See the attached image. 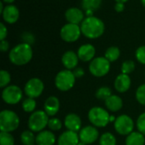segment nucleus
<instances>
[{
  "instance_id": "nucleus-1",
  "label": "nucleus",
  "mask_w": 145,
  "mask_h": 145,
  "mask_svg": "<svg viewBox=\"0 0 145 145\" xmlns=\"http://www.w3.org/2000/svg\"><path fill=\"white\" fill-rule=\"evenodd\" d=\"M82 33L91 39L98 38L105 32V23L96 16L86 17L81 24Z\"/></svg>"
},
{
  "instance_id": "nucleus-2",
  "label": "nucleus",
  "mask_w": 145,
  "mask_h": 145,
  "mask_svg": "<svg viewBox=\"0 0 145 145\" xmlns=\"http://www.w3.org/2000/svg\"><path fill=\"white\" fill-rule=\"evenodd\" d=\"M32 49L31 44L21 43L14 46L9 52L10 62L17 66H22L28 63L32 58Z\"/></svg>"
},
{
  "instance_id": "nucleus-3",
  "label": "nucleus",
  "mask_w": 145,
  "mask_h": 145,
  "mask_svg": "<svg viewBox=\"0 0 145 145\" xmlns=\"http://www.w3.org/2000/svg\"><path fill=\"white\" fill-rule=\"evenodd\" d=\"M20 124L18 115L11 110H3L0 113V129L1 132H11L16 130Z\"/></svg>"
},
{
  "instance_id": "nucleus-4",
  "label": "nucleus",
  "mask_w": 145,
  "mask_h": 145,
  "mask_svg": "<svg viewBox=\"0 0 145 145\" xmlns=\"http://www.w3.org/2000/svg\"><path fill=\"white\" fill-rule=\"evenodd\" d=\"M48 115L45 111L37 110L31 114L28 121V126L31 132H40L48 124Z\"/></svg>"
},
{
  "instance_id": "nucleus-5",
  "label": "nucleus",
  "mask_w": 145,
  "mask_h": 145,
  "mask_svg": "<svg viewBox=\"0 0 145 145\" xmlns=\"http://www.w3.org/2000/svg\"><path fill=\"white\" fill-rule=\"evenodd\" d=\"M76 81V77L73 72L68 69L62 70L58 73L55 77V85L61 91H67L71 90Z\"/></svg>"
},
{
  "instance_id": "nucleus-6",
  "label": "nucleus",
  "mask_w": 145,
  "mask_h": 145,
  "mask_svg": "<svg viewBox=\"0 0 145 145\" xmlns=\"http://www.w3.org/2000/svg\"><path fill=\"white\" fill-rule=\"evenodd\" d=\"M110 117L109 113L100 107H94L91 109L88 113V119L90 122L98 127L106 126L110 122Z\"/></svg>"
},
{
  "instance_id": "nucleus-7",
  "label": "nucleus",
  "mask_w": 145,
  "mask_h": 145,
  "mask_svg": "<svg viewBox=\"0 0 145 145\" xmlns=\"http://www.w3.org/2000/svg\"><path fill=\"white\" fill-rule=\"evenodd\" d=\"M110 69V62L105 57H96L89 65V71L95 77H103L106 75Z\"/></svg>"
},
{
  "instance_id": "nucleus-8",
  "label": "nucleus",
  "mask_w": 145,
  "mask_h": 145,
  "mask_svg": "<svg viewBox=\"0 0 145 145\" xmlns=\"http://www.w3.org/2000/svg\"><path fill=\"white\" fill-rule=\"evenodd\" d=\"M82 31L81 26L79 25L67 23L64 25L60 30V37L61 38L68 43H72L76 41L81 36Z\"/></svg>"
},
{
  "instance_id": "nucleus-9",
  "label": "nucleus",
  "mask_w": 145,
  "mask_h": 145,
  "mask_svg": "<svg viewBox=\"0 0 145 145\" xmlns=\"http://www.w3.org/2000/svg\"><path fill=\"white\" fill-rule=\"evenodd\" d=\"M116 131L121 135H129L133 132L134 128V123L133 119L127 115H122L116 118L114 124Z\"/></svg>"
},
{
  "instance_id": "nucleus-10",
  "label": "nucleus",
  "mask_w": 145,
  "mask_h": 145,
  "mask_svg": "<svg viewBox=\"0 0 145 145\" xmlns=\"http://www.w3.org/2000/svg\"><path fill=\"white\" fill-rule=\"evenodd\" d=\"M2 97L8 104H17L22 98V91L16 85H9L3 89Z\"/></svg>"
},
{
  "instance_id": "nucleus-11",
  "label": "nucleus",
  "mask_w": 145,
  "mask_h": 145,
  "mask_svg": "<svg viewBox=\"0 0 145 145\" xmlns=\"http://www.w3.org/2000/svg\"><path fill=\"white\" fill-rule=\"evenodd\" d=\"M44 90V85L42 81L37 78L31 79L25 85V93L28 97L36 98L38 97Z\"/></svg>"
},
{
  "instance_id": "nucleus-12",
  "label": "nucleus",
  "mask_w": 145,
  "mask_h": 145,
  "mask_svg": "<svg viewBox=\"0 0 145 145\" xmlns=\"http://www.w3.org/2000/svg\"><path fill=\"white\" fill-rule=\"evenodd\" d=\"M99 131L91 126H88L83 127L80 132H79V138L80 141L86 144H91L94 143L98 138H99Z\"/></svg>"
},
{
  "instance_id": "nucleus-13",
  "label": "nucleus",
  "mask_w": 145,
  "mask_h": 145,
  "mask_svg": "<svg viewBox=\"0 0 145 145\" xmlns=\"http://www.w3.org/2000/svg\"><path fill=\"white\" fill-rule=\"evenodd\" d=\"M65 16L68 23L76 24V25L82 24V22L85 19L84 14L82 11V9L78 8H75V7L68 9L65 13Z\"/></svg>"
},
{
  "instance_id": "nucleus-14",
  "label": "nucleus",
  "mask_w": 145,
  "mask_h": 145,
  "mask_svg": "<svg viewBox=\"0 0 145 145\" xmlns=\"http://www.w3.org/2000/svg\"><path fill=\"white\" fill-rule=\"evenodd\" d=\"M2 15L5 22L8 24H14L18 21L20 17V11L16 6L9 4L4 7Z\"/></svg>"
},
{
  "instance_id": "nucleus-15",
  "label": "nucleus",
  "mask_w": 145,
  "mask_h": 145,
  "mask_svg": "<svg viewBox=\"0 0 145 145\" xmlns=\"http://www.w3.org/2000/svg\"><path fill=\"white\" fill-rule=\"evenodd\" d=\"M95 48L93 45L90 44H86L82 45L77 51V56L79 59L82 62H89L93 61V57L95 56Z\"/></svg>"
},
{
  "instance_id": "nucleus-16",
  "label": "nucleus",
  "mask_w": 145,
  "mask_h": 145,
  "mask_svg": "<svg viewBox=\"0 0 145 145\" xmlns=\"http://www.w3.org/2000/svg\"><path fill=\"white\" fill-rule=\"evenodd\" d=\"M79 140L80 138L76 132L66 131L59 136L58 145H78Z\"/></svg>"
},
{
  "instance_id": "nucleus-17",
  "label": "nucleus",
  "mask_w": 145,
  "mask_h": 145,
  "mask_svg": "<svg viewBox=\"0 0 145 145\" xmlns=\"http://www.w3.org/2000/svg\"><path fill=\"white\" fill-rule=\"evenodd\" d=\"M65 126L68 129V131L76 132L77 131H81L82 121L77 115L70 114L66 115L65 119Z\"/></svg>"
},
{
  "instance_id": "nucleus-18",
  "label": "nucleus",
  "mask_w": 145,
  "mask_h": 145,
  "mask_svg": "<svg viewBox=\"0 0 145 145\" xmlns=\"http://www.w3.org/2000/svg\"><path fill=\"white\" fill-rule=\"evenodd\" d=\"M78 59H79L78 56L74 51L68 50L63 55L61 61L66 69L71 70V69H75L76 67L77 66Z\"/></svg>"
},
{
  "instance_id": "nucleus-19",
  "label": "nucleus",
  "mask_w": 145,
  "mask_h": 145,
  "mask_svg": "<svg viewBox=\"0 0 145 145\" xmlns=\"http://www.w3.org/2000/svg\"><path fill=\"white\" fill-rule=\"evenodd\" d=\"M115 88L119 92H126L131 86V79L127 74L121 73L118 75L115 80Z\"/></svg>"
},
{
  "instance_id": "nucleus-20",
  "label": "nucleus",
  "mask_w": 145,
  "mask_h": 145,
  "mask_svg": "<svg viewBox=\"0 0 145 145\" xmlns=\"http://www.w3.org/2000/svg\"><path fill=\"white\" fill-rule=\"evenodd\" d=\"M59 109V101L56 97L51 96L46 99L44 103V111L48 116L55 115Z\"/></svg>"
},
{
  "instance_id": "nucleus-21",
  "label": "nucleus",
  "mask_w": 145,
  "mask_h": 145,
  "mask_svg": "<svg viewBox=\"0 0 145 145\" xmlns=\"http://www.w3.org/2000/svg\"><path fill=\"white\" fill-rule=\"evenodd\" d=\"M37 145H54L55 143V136L50 131H42L36 137Z\"/></svg>"
},
{
  "instance_id": "nucleus-22",
  "label": "nucleus",
  "mask_w": 145,
  "mask_h": 145,
  "mask_svg": "<svg viewBox=\"0 0 145 145\" xmlns=\"http://www.w3.org/2000/svg\"><path fill=\"white\" fill-rule=\"evenodd\" d=\"M105 105L109 110H110L112 112H117L122 108L123 102L120 97H118L116 95H111L105 101Z\"/></svg>"
},
{
  "instance_id": "nucleus-23",
  "label": "nucleus",
  "mask_w": 145,
  "mask_h": 145,
  "mask_svg": "<svg viewBox=\"0 0 145 145\" xmlns=\"http://www.w3.org/2000/svg\"><path fill=\"white\" fill-rule=\"evenodd\" d=\"M144 134L139 132H133L126 138V145H144Z\"/></svg>"
},
{
  "instance_id": "nucleus-24",
  "label": "nucleus",
  "mask_w": 145,
  "mask_h": 145,
  "mask_svg": "<svg viewBox=\"0 0 145 145\" xmlns=\"http://www.w3.org/2000/svg\"><path fill=\"white\" fill-rule=\"evenodd\" d=\"M102 3V0H82V7L86 10H96Z\"/></svg>"
},
{
  "instance_id": "nucleus-25",
  "label": "nucleus",
  "mask_w": 145,
  "mask_h": 145,
  "mask_svg": "<svg viewBox=\"0 0 145 145\" xmlns=\"http://www.w3.org/2000/svg\"><path fill=\"white\" fill-rule=\"evenodd\" d=\"M120 54H121V52H120L119 48H117L116 46H112V47H110L106 50L105 54V57L110 62H112L116 61L119 58Z\"/></svg>"
},
{
  "instance_id": "nucleus-26",
  "label": "nucleus",
  "mask_w": 145,
  "mask_h": 145,
  "mask_svg": "<svg viewBox=\"0 0 145 145\" xmlns=\"http://www.w3.org/2000/svg\"><path fill=\"white\" fill-rule=\"evenodd\" d=\"M20 140L24 145H34L36 138L31 131H24L20 135Z\"/></svg>"
},
{
  "instance_id": "nucleus-27",
  "label": "nucleus",
  "mask_w": 145,
  "mask_h": 145,
  "mask_svg": "<svg viewBox=\"0 0 145 145\" xmlns=\"http://www.w3.org/2000/svg\"><path fill=\"white\" fill-rule=\"evenodd\" d=\"M99 144L100 145H116V139L115 136L110 132L104 133L100 139H99Z\"/></svg>"
},
{
  "instance_id": "nucleus-28",
  "label": "nucleus",
  "mask_w": 145,
  "mask_h": 145,
  "mask_svg": "<svg viewBox=\"0 0 145 145\" xmlns=\"http://www.w3.org/2000/svg\"><path fill=\"white\" fill-rule=\"evenodd\" d=\"M111 95H112L111 90L109 87H105V86L100 87L96 91V97H97V98H99L100 100L106 101Z\"/></svg>"
},
{
  "instance_id": "nucleus-29",
  "label": "nucleus",
  "mask_w": 145,
  "mask_h": 145,
  "mask_svg": "<svg viewBox=\"0 0 145 145\" xmlns=\"http://www.w3.org/2000/svg\"><path fill=\"white\" fill-rule=\"evenodd\" d=\"M36 105L37 104H36V101L34 100V98L28 97L24 100V102L22 103V108L25 112L31 113V112L34 111V109H36Z\"/></svg>"
},
{
  "instance_id": "nucleus-30",
  "label": "nucleus",
  "mask_w": 145,
  "mask_h": 145,
  "mask_svg": "<svg viewBox=\"0 0 145 145\" xmlns=\"http://www.w3.org/2000/svg\"><path fill=\"white\" fill-rule=\"evenodd\" d=\"M14 139L9 132H1L0 133V145H14Z\"/></svg>"
},
{
  "instance_id": "nucleus-31",
  "label": "nucleus",
  "mask_w": 145,
  "mask_h": 145,
  "mask_svg": "<svg viewBox=\"0 0 145 145\" xmlns=\"http://www.w3.org/2000/svg\"><path fill=\"white\" fill-rule=\"evenodd\" d=\"M135 69V63L133 61H126L121 65V73L124 74L131 73Z\"/></svg>"
},
{
  "instance_id": "nucleus-32",
  "label": "nucleus",
  "mask_w": 145,
  "mask_h": 145,
  "mask_svg": "<svg viewBox=\"0 0 145 145\" xmlns=\"http://www.w3.org/2000/svg\"><path fill=\"white\" fill-rule=\"evenodd\" d=\"M136 98L139 103L145 106V84L141 85L136 91Z\"/></svg>"
},
{
  "instance_id": "nucleus-33",
  "label": "nucleus",
  "mask_w": 145,
  "mask_h": 145,
  "mask_svg": "<svg viewBox=\"0 0 145 145\" xmlns=\"http://www.w3.org/2000/svg\"><path fill=\"white\" fill-rule=\"evenodd\" d=\"M10 74L5 71V70H1L0 71V87L3 88L7 86V85L10 82Z\"/></svg>"
},
{
  "instance_id": "nucleus-34",
  "label": "nucleus",
  "mask_w": 145,
  "mask_h": 145,
  "mask_svg": "<svg viewBox=\"0 0 145 145\" xmlns=\"http://www.w3.org/2000/svg\"><path fill=\"white\" fill-rule=\"evenodd\" d=\"M48 126L52 131H59L62 127V123L61 121L59 120L58 118H52L48 121Z\"/></svg>"
},
{
  "instance_id": "nucleus-35",
  "label": "nucleus",
  "mask_w": 145,
  "mask_h": 145,
  "mask_svg": "<svg viewBox=\"0 0 145 145\" xmlns=\"http://www.w3.org/2000/svg\"><path fill=\"white\" fill-rule=\"evenodd\" d=\"M136 58L137 60L142 63V64H145V46L143 45V46H140L136 50Z\"/></svg>"
},
{
  "instance_id": "nucleus-36",
  "label": "nucleus",
  "mask_w": 145,
  "mask_h": 145,
  "mask_svg": "<svg viewBox=\"0 0 145 145\" xmlns=\"http://www.w3.org/2000/svg\"><path fill=\"white\" fill-rule=\"evenodd\" d=\"M137 127L139 132L145 135V113L140 115V116L138 118L137 121Z\"/></svg>"
},
{
  "instance_id": "nucleus-37",
  "label": "nucleus",
  "mask_w": 145,
  "mask_h": 145,
  "mask_svg": "<svg viewBox=\"0 0 145 145\" xmlns=\"http://www.w3.org/2000/svg\"><path fill=\"white\" fill-rule=\"evenodd\" d=\"M7 33H8L7 27L5 26V25L3 23H0V39H1V41L5 39Z\"/></svg>"
},
{
  "instance_id": "nucleus-38",
  "label": "nucleus",
  "mask_w": 145,
  "mask_h": 145,
  "mask_svg": "<svg viewBox=\"0 0 145 145\" xmlns=\"http://www.w3.org/2000/svg\"><path fill=\"white\" fill-rule=\"evenodd\" d=\"M72 72H73V74L76 77V78H82L85 74V72L82 68H76Z\"/></svg>"
},
{
  "instance_id": "nucleus-39",
  "label": "nucleus",
  "mask_w": 145,
  "mask_h": 145,
  "mask_svg": "<svg viewBox=\"0 0 145 145\" xmlns=\"http://www.w3.org/2000/svg\"><path fill=\"white\" fill-rule=\"evenodd\" d=\"M8 47H9V44H8V41H6L5 39L1 41V43H0V50L2 52L7 51L8 50Z\"/></svg>"
},
{
  "instance_id": "nucleus-40",
  "label": "nucleus",
  "mask_w": 145,
  "mask_h": 145,
  "mask_svg": "<svg viewBox=\"0 0 145 145\" xmlns=\"http://www.w3.org/2000/svg\"><path fill=\"white\" fill-rule=\"evenodd\" d=\"M124 9H125V5H124V3H116V5H115V9H116V12H118V13L122 12V11L124 10Z\"/></svg>"
},
{
  "instance_id": "nucleus-41",
  "label": "nucleus",
  "mask_w": 145,
  "mask_h": 145,
  "mask_svg": "<svg viewBox=\"0 0 145 145\" xmlns=\"http://www.w3.org/2000/svg\"><path fill=\"white\" fill-rule=\"evenodd\" d=\"M85 14H86L87 17L93 16V10H86V11H85Z\"/></svg>"
},
{
  "instance_id": "nucleus-42",
  "label": "nucleus",
  "mask_w": 145,
  "mask_h": 145,
  "mask_svg": "<svg viewBox=\"0 0 145 145\" xmlns=\"http://www.w3.org/2000/svg\"><path fill=\"white\" fill-rule=\"evenodd\" d=\"M3 9H4V8H3V3L1 2V3H0V13H1V14L3 13Z\"/></svg>"
},
{
  "instance_id": "nucleus-43",
  "label": "nucleus",
  "mask_w": 145,
  "mask_h": 145,
  "mask_svg": "<svg viewBox=\"0 0 145 145\" xmlns=\"http://www.w3.org/2000/svg\"><path fill=\"white\" fill-rule=\"evenodd\" d=\"M116 3H127L128 0H115Z\"/></svg>"
},
{
  "instance_id": "nucleus-44",
  "label": "nucleus",
  "mask_w": 145,
  "mask_h": 145,
  "mask_svg": "<svg viewBox=\"0 0 145 145\" xmlns=\"http://www.w3.org/2000/svg\"><path fill=\"white\" fill-rule=\"evenodd\" d=\"M4 3H14V0H3Z\"/></svg>"
},
{
  "instance_id": "nucleus-45",
  "label": "nucleus",
  "mask_w": 145,
  "mask_h": 145,
  "mask_svg": "<svg viewBox=\"0 0 145 145\" xmlns=\"http://www.w3.org/2000/svg\"><path fill=\"white\" fill-rule=\"evenodd\" d=\"M116 119L113 116V115H111L110 117V121H116Z\"/></svg>"
},
{
  "instance_id": "nucleus-46",
  "label": "nucleus",
  "mask_w": 145,
  "mask_h": 145,
  "mask_svg": "<svg viewBox=\"0 0 145 145\" xmlns=\"http://www.w3.org/2000/svg\"><path fill=\"white\" fill-rule=\"evenodd\" d=\"M78 145H87L86 144H84V143H82V142H79V144H78Z\"/></svg>"
},
{
  "instance_id": "nucleus-47",
  "label": "nucleus",
  "mask_w": 145,
  "mask_h": 145,
  "mask_svg": "<svg viewBox=\"0 0 145 145\" xmlns=\"http://www.w3.org/2000/svg\"><path fill=\"white\" fill-rule=\"evenodd\" d=\"M141 2H142V4L145 7V0H141Z\"/></svg>"
}]
</instances>
